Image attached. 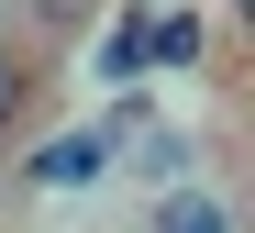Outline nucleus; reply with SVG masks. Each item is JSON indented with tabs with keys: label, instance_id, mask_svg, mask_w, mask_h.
Here are the masks:
<instances>
[{
	"label": "nucleus",
	"instance_id": "nucleus-1",
	"mask_svg": "<svg viewBox=\"0 0 255 233\" xmlns=\"http://www.w3.org/2000/svg\"><path fill=\"white\" fill-rule=\"evenodd\" d=\"M144 233H244V211H233L222 189H211V178H178V189H155Z\"/></svg>",
	"mask_w": 255,
	"mask_h": 233
},
{
	"label": "nucleus",
	"instance_id": "nucleus-2",
	"mask_svg": "<svg viewBox=\"0 0 255 233\" xmlns=\"http://www.w3.org/2000/svg\"><path fill=\"white\" fill-rule=\"evenodd\" d=\"M144 67H155V0H122V22L100 33V78H111V89H133Z\"/></svg>",
	"mask_w": 255,
	"mask_h": 233
},
{
	"label": "nucleus",
	"instance_id": "nucleus-3",
	"mask_svg": "<svg viewBox=\"0 0 255 233\" xmlns=\"http://www.w3.org/2000/svg\"><path fill=\"white\" fill-rule=\"evenodd\" d=\"M33 89H45V67H33V44H0V145L22 133V111H33Z\"/></svg>",
	"mask_w": 255,
	"mask_h": 233
},
{
	"label": "nucleus",
	"instance_id": "nucleus-4",
	"mask_svg": "<svg viewBox=\"0 0 255 233\" xmlns=\"http://www.w3.org/2000/svg\"><path fill=\"white\" fill-rule=\"evenodd\" d=\"M155 67H166V78L200 67V22H189V11H155Z\"/></svg>",
	"mask_w": 255,
	"mask_h": 233
},
{
	"label": "nucleus",
	"instance_id": "nucleus-5",
	"mask_svg": "<svg viewBox=\"0 0 255 233\" xmlns=\"http://www.w3.org/2000/svg\"><path fill=\"white\" fill-rule=\"evenodd\" d=\"M89 167H100V145H56L33 178H45V189H89Z\"/></svg>",
	"mask_w": 255,
	"mask_h": 233
},
{
	"label": "nucleus",
	"instance_id": "nucleus-6",
	"mask_svg": "<svg viewBox=\"0 0 255 233\" xmlns=\"http://www.w3.org/2000/svg\"><path fill=\"white\" fill-rule=\"evenodd\" d=\"M233 22H255V0H233Z\"/></svg>",
	"mask_w": 255,
	"mask_h": 233
}]
</instances>
